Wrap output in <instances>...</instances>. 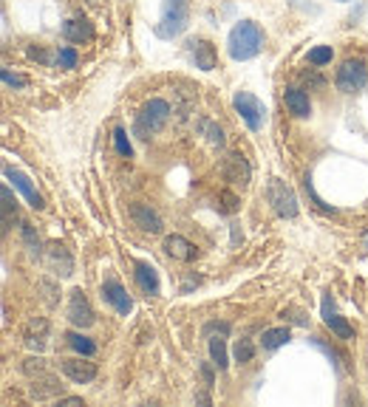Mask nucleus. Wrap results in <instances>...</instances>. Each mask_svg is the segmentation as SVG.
Listing matches in <instances>:
<instances>
[{
	"label": "nucleus",
	"instance_id": "obj_1",
	"mask_svg": "<svg viewBox=\"0 0 368 407\" xmlns=\"http://www.w3.org/2000/svg\"><path fill=\"white\" fill-rule=\"evenodd\" d=\"M261 48H264V29L255 20H241L233 26V31L227 37V51L233 59H238V62L252 59L261 54Z\"/></svg>",
	"mask_w": 368,
	"mask_h": 407
},
{
	"label": "nucleus",
	"instance_id": "obj_2",
	"mask_svg": "<svg viewBox=\"0 0 368 407\" xmlns=\"http://www.w3.org/2000/svg\"><path fill=\"white\" fill-rule=\"evenodd\" d=\"M170 119V105L168 99H151L144 102V108L136 113V122H133V133L139 139H151V133H159Z\"/></svg>",
	"mask_w": 368,
	"mask_h": 407
},
{
	"label": "nucleus",
	"instance_id": "obj_3",
	"mask_svg": "<svg viewBox=\"0 0 368 407\" xmlns=\"http://www.w3.org/2000/svg\"><path fill=\"white\" fill-rule=\"evenodd\" d=\"M190 23V0H165L162 6V20L156 23V34L162 40L179 37Z\"/></svg>",
	"mask_w": 368,
	"mask_h": 407
},
{
	"label": "nucleus",
	"instance_id": "obj_4",
	"mask_svg": "<svg viewBox=\"0 0 368 407\" xmlns=\"http://www.w3.org/2000/svg\"><path fill=\"white\" fill-rule=\"evenodd\" d=\"M266 201L272 204L275 215H280V218H294L298 215V195H294V190L286 187V181H280V178H269Z\"/></svg>",
	"mask_w": 368,
	"mask_h": 407
},
{
	"label": "nucleus",
	"instance_id": "obj_5",
	"mask_svg": "<svg viewBox=\"0 0 368 407\" xmlns=\"http://www.w3.org/2000/svg\"><path fill=\"white\" fill-rule=\"evenodd\" d=\"M365 83H368V68H365L362 59H346V62L337 68V77H334L337 91L354 94V91H362Z\"/></svg>",
	"mask_w": 368,
	"mask_h": 407
},
{
	"label": "nucleus",
	"instance_id": "obj_6",
	"mask_svg": "<svg viewBox=\"0 0 368 407\" xmlns=\"http://www.w3.org/2000/svg\"><path fill=\"white\" fill-rule=\"evenodd\" d=\"M233 105H236L238 116L247 122L250 130H261V127H264V122H266V108H264V102H261L255 94L238 91V94L233 97Z\"/></svg>",
	"mask_w": 368,
	"mask_h": 407
},
{
	"label": "nucleus",
	"instance_id": "obj_7",
	"mask_svg": "<svg viewBox=\"0 0 368 407\" xmlns=\"http://www.w3.org/2000/svg\"><path fill=\"white\" fill-rule=\"evenodd\" d=\"M65 314H68V322H71V325H77V328H91V325L97 322V314H94L88 297H86L80 289H74V292H71Z\"/></svg>",
	"mask_w": 368,
	"mask_h": 407
},
{
	"label": "nucleus",
	"instance_id": "obj_8",
	"mask_svg": "<svg viewBox=\"0 0 368 407\" xmlns=\"http://www.w3.org/2000/svg\"><path fill=\"white\" fill-rule=\"evenodd\" d=\"M130 221H133V227L136 229H142V232H151V235H159L162 232V218H159V213L151 207V204H142V201H136V204H130Z\"/></svg>",
	"mask_w": 368,
	"mask_h": 407
},
{
	"label": "nucleus",
	"instance_id": "obj_9",
	"mask_svg": "<svg viewBox=\"0 0 368 407\" xmlns=\"http://www.w3.org/2000/svg\"><path fill=\"white\" fill-rule=\"evenodd\" d=\"M102 300H105L116 314H122V317H128V314L133 311V300H130V294L125 292V286H122L116 278H105V283H102Z\"/></svg>",
	"mask_w": 368,
	"mask_h": 407
},
{
	"label": "nucleus",
	"instance_id": "obj_10",
	"mask_svg": "<svg viewBox=\"0 0 368 407\" xmlns=\"http://www.w3.org/2000/svg\"><path fill=\"white\" fill-rule=\"evenodd\" d=\"M4 176H6L9 184H15V190L29 201V207H34V210H43V207H46V204H43V195L34 190V184H32L20 170H15V167L6 164V167H4Z\"/></svg>",
	"mask_w": 368,
	"mask_h": 407
},
{
	"label": "nucleus",
	"instance_id": "obj_11",
	"mask_svg": "<svg viewBox=\"0 0 368 407\" xmlns=\"http://www.w3.org/2000/svg\"><path fill=\"white\" fill-rule=\"evenodd\" d=\"M320 314H323L326 328H332V334H337L340 339H354V328L346 322V317H340V314H337L332 294H323V308H320Z\"/></svg>",
	"mask_w": 368,
	"mask_h": 407
},
{
	"label": "nucleus",
	"instance_id": "obj_12",
	"mask_svg": "<svg viewBox=\"0 0 368 407\" xmlns=\"http://www.w3.org/2000/svg\"><path fill=\"white\" fill-rule=\"evenodd\" d=\"M60 371L77 385H88L97 379V365L86 359H60Z\"/></svg>",
	"mask_w": 368,
	"mask_h": 407
},
{
	"label": "nucleus",
	"instance_id": "obj_13",
	"mask_svg": "<svg viewBox=\"0 0 368 407\" xmlns=\"http://www.w3.org/2000/svg\"><path fill=\"white\" fill-rule=\"evenodd\" d=\"M224 176H227V181L230 184H236V187H250V178H252V167H250V162L241 156V153H233L230 159H227V164H224Z\"/></svg>",
	"mask_w": 368,
	"mask_h": 407
},
{
	"label": "nucleus",
	"instance_id": "obj_14",
	"mask_svg": "<svg viewBox=\"0 0 368 407\" xmlns=\"http://www.w3.org/2000/svg\"><path fill=\"white\" fill-rule=\"evenodd\" d=\"M136 271H133V278H136V286L147 294V297H156L159 294V271L151 266V263H144V260H136V266H133Z\"/></svg>",
	"mask_w": 368,
	"mask_h": 407
},
{
	"label": "nucleus",
	"instance_id": "obj_15",
	"mask_svg": "<svg viewBox=\"0 0 368 407\" xmlns=\"http://www.w3.org/2000/svg\"><path fill=\"white\" fill-rule=\"evenodd\" d=\"M187 51H190V59L196 62V68H201V71H212L215 68V45L210 40H190L187 43Z\"/></svg>",
	"mask_w": 368,
	"mask_h": 407
},
{
	"label": "nucleus",
	"instance_id": "obj_16",
	"mask_svg": "<svg viewBox=\"0 0 368 407\" xmlns=\"http://www.w3.org/2000/svg\"><path fill=\"white\" fill-rule=\"evenodd\" d=\"M283 102L289 108L292 116H298V119H309L312 116V99L304 88H286L283 91Z\"/></svg>",
	"mask_w": 368,
	"mask_h": 407
},
{
	"label": "nucleus",
	"instance_id": "obj_17",
	"mask_svg": "<svg viewBox=\"0 0 368 407\" xmlns=\"http://www.w3.org/2000/svg\"><path fill=\"white\" fill-rule=\"evenodd\" d=\"M62 37L68 40V43H88L91 37H94V26L86 20V17H74V20H65V26H62Z\"/></svg>",
	"mask_w": 368,
	"mask_h": 407
},
{
	"label": "nucleus",
	"instance_id": "obj_18",
	"mask_svg": "<svg viewBox=\"0 0 368 407\" xmlns=\"http://www.w3.org/2000/svg\"><path fill=\"white\" fill-rule=\"evenodd\" d=\"M165 252L170 257H176V260H184V263L196 260V255H198V249L187 238H182V235H168L165 238Z\"/></svg>",
	"mask_w": 368,
	"mask_h": 407
},
{
	"label": "nucleus",
	"instance_id": "obj_19",
	"mask_svg": "<svg viewBox=\"0 0 368 407\" xmlns=\"http://www.w3.org/2000/svg\"><path fill=\"white\" fill-rule=\"evenodd\" d=\"M224 334H221V336H210V357H212V365L218 371H227L230 368V354H227V339H224Z\"/></svg>",
	"mask_w": 368,
	"mask_h": 407
},
{
	"label": "nucleus",
	"instance_id": "obj_20",
	"mask_svg": "<svg viewBox=\"0 0 368 407\" xmlns=\"http://www.w3.org/2000/svg\"><path fill=\"white\" fill-rule=\"evenodd\" d=\"M48 263H51V269L57 271L60 278H68L71 271H74V263H71L65 246H51V252H48Z\"/></svg>",
	"mask_w": 368,
	"mask_h": 407
},
{
	"label": "nucleus",
	"instance_id": "obj_21",
	"mask_svg": "<svg viewBox=\"0 0 368 407\" xmlns=\"http://www.w3.org/2000/svg\"><path fill=\"white\" fill-rule=\"evenodd\" d=\"M46 331H48L46 320H32L29 322V331H26V345L43 351L46 348Z\"/></svg>",
	"mask_w": 368,
	"mask_h": 407
},
{
	"label": "nucleus",
	"instance_id": "obj_22",
	"mask_svg": "<svg viewBox=\"0 0 368 407\" xmlns=\"http://www.w3.org/2000/svg\"><path fill=\"white\" fill-rule=\"evenodd\" d=\"M289 339H292V331H289V328H269V331H264V336H261V345H264L266 351H275V348L286 345Z\"/></svg>",
	"mask_w": 368,
	"mask_h": 407
},
{
	"label": "nucleus",
	"instance_id": "obj_23",
	"mask_svg": "<svg viewBox=\"0 0 368 407\" xmlns=\"http://www.w3.org/2000/svg\"><path fill=\"white\" fill-rule=\"evenodd\" d=\"M65 339H68V345L77 351V354H83V357H94L97 354V345H94V339L91 336H83V334H65Z\"/></svg>",
	"mask_w": 368,
	"mask_h": 407
},
{
	"label": "nucleus",
	"instance_id": "obj_24",
	"mask_svg": "<svg viewBox=\"0 0 368 407\" xmlns=\"http://www.w3.org/2000/svg\"><path fill=\"white\" fill-rule=\"evenodd\" d=\"M57 393H62V387H60V382L51 379V376L37 379V382L32 385V396H34V399H48V396H57Z\"/></svg>",
	"mask_w": 368,
	"mask_h": 407
},
{
	"label": "nucleus",
	"instance_id": "obj_25",
	"mask_svg": "<svg viewBox=\"0 0 368 407\" xmlns=\"http://www.w3.org/2000/svg\"><path fill=\"white\" fill-rule=\"evenodd\" d=\"M252 357H255V345L250 343V339H238L236 348H233V359L238 365H247V362H252Z\"/></svg>",
	"mask_w": 368,
	"mask_h": 407
},
{
	"label": "nucleus",
	"instance_id": "obj_26",
	"mask_svg": "<svg viewBox=\"0 0 368 407\" xmlns=\"http://www.w3.org/2000/svg\"><path fill=\"white\" fill-rule=\"evenodd\" d=\"M114 148H116V153L125 156V159L133 156V145H130V139H128L125 127H116V130H114Z\"/></svg>",
	"mask_w": 368,
	"mask_h": 407
},
{
	"label": "nucleus",
	"instance_id": "obj_27",
	"mask_svg": "<svg viewBox=\"0 0 368 407\" xmlns=\"http://www.w3.org/2000/svg\"><path fill=\"white\" fill-rule=\"evenodd\" d=\"M77 62H80V54L74 51V48L62 45V48L57 51V65H60V68H77Z\"/></svg>",
	"mask_w": 368,
	"mask_h": 407
},
{
	"label": "nucleus",
	"instance_id": "obj_28",
	"mask_svg": "<svg viewBox=\"0 0 368 407\" xmlns=\"http://www.w3.org/2000/svg\"><path fill=\"white\" fill-rule=\"evenodd\" d=\"M332 57H334L332 45H318V48L309 51V62H312V65H329Z\"/></svg>",
	"mask_w": 368,
	"mask_h": 407
},
{
	"label": "nucleus",
	"instance_id": "obj_29",
	"mask_svg": "<svg viewBox=\"0 0 368 407\" xmlns=\"http://www.w3.org/2000/svg\"><path fill=\"white\" fill-rule=\"evenodd\" d=\"M0 198H4V218H6V224H9V218H12V210H18V201L12 198V190H9V187H4V190H0Z\"/></svg>",
	"mask_w": 368,
	"mask_h": 407
},
{
	"label": "nucleus",
	"instance_id": "obj_30",
	"mask_svg": "<svg viewBox=\"0 0 368 407\" xmlns=\"http://www.w3.org/2000/svg\"><path fill=\"white\" fill-rule=\"evenodd\" d=\"M207 139H210L212 148H221L224 145V130H221L218 124H207Z\"/></svg>",
	"mask_w": 368,
	"mask_h": 407
},
{
	"label": "nucleus",
	"instance_id": "obj_31",
	"mask_svg": "<svg viewBox=\"0 0 368 407\" xmlns=\"http://www.w3.org/2000/svg\"><path fill=\"white\" fill-rule=\"evenodd\" d=\"M0 77H4V83H6L9 88H26V80H23L20 74H12L9 68H4V71H0Z\"/></svg>",
	"mask_w": 368,
	"mask_h": 407
},
{
	"label": "nucleus",
	"instance_id": "obj_32",
	"mask_svg": "<svg viewBox=\"0 0 368 407\" xmlns=\"http://www.w3.org/2000/svg\"><path fill=\"white\" fill-rule=\"evenodd\" d=\"M23 371H26L29 376H34V373L40 376V373H46V362H43L40 357H37V359L32 357V359H26V362H23Z\"/></svg>",
	"mask_w": 368,
	"mask_h": 407
},
{
	"label": "nucleus",
	"instance_id": "obj_33",
	"mask_svg": "<svg viewBox=\"0 0 368 407\" xmlns=\"http://www.w3.org/2000/svg\"><path fill=\"white\" fill-rule=\"evenodd\" d=\"M23 238H26L29 249H32L34 255H40V238H34V229H32L29 224H23Z\"/></svg>",
	"mask_w": 368,
	"mask_h": 407
},
{
	"label": "nucleus",
	"instance_id": "obj_34",
	"mask_svg": "<svg viewBox=\"0 0 368 407\" xmlns=\"http://www.w3.org/2000/svg\"><path fill=\"white\" fill-rule=\"evenodd\" d=\"M221 201H224V210L227 213H236L238 210V198L233 192H224V195H221Z\"/></svg>",
	"mask_w": 368,
	"mask_h": 407
},
{
	"label": "nucleus",
	"instance_id": "obj_35",
	"mask_svg": "<svg viewBox=\"0 0 368 407\" xmlns=\"http://www.w3.org/2000/svg\"><path fill=\"white\" fill-rule=\"evenodd\" d=\"M201 376H204V382H207V387H212V382H215V376H212V365H210V362H201Z\"/></svg>",
	"mask_w": 368,
	"mask_h": 407
},
{
	"label": "nucleus",
	"instance_id": "obj_36",
	"mask_svg": "<svg viewBox=\"0 0 368 407\" xmlns=\"http://www.w3.org/2000/svg\"><path fill=\"white\" fill-rule=\"evenodd\" d=\"M60 404H83V399H62Z\"/></svg>",
	"mask_w": 368,
	"mask_h": 407
},
{
	"label": "nucleus",
	"instance_id": "obj_37",
	"mask_svg": "<svg viewBox=\"0 0 368 407\" xmlns=\"http://www.w3.org/2000/svg\"><path fill=\"white\" fill-rule=\"evenodd\" d=\"M343 3H346V0H343Z\"/></svg>",
	"mask_w": 368,
	"mask_h": 407
}]
</instances>
